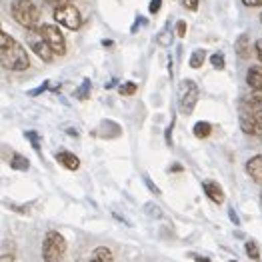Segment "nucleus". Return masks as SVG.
Listing matches in <instances>:
<instances>
[{
  "label": "nucleus",
  "instance_id": "1",
  "mask_svg": "<svg viewBox=\"0 0 262 262\" xmlns=\"http://www.w3.org/2000/svg\"><path fill=\"white\" fill-rule=\"evenodd\" d=\"M0 60L2 68H8L12 72H24L30 66V58L24 48L4 30L0 32Z\"/></svg>",
  "mask_w": 262,
  "mask_h": 262
},
{
  "label": "nucleus",
  "instance_id": "2",
  "mask_svg": "<svg viewBox=\"0 0 262 262\" xmlns=\"http://www.w3.org/2000/svg\"><path fill=\"white\" fill-rule=\"evenodd\" d=\"M10 14L20 26L32 30L40 22V8L32 0H12L10 2Z\"/></svg>",
  "mask_w": 262,
  "mask_h": 262
},
{
  "label": "nucleus",
  "instance_id": "3",
  "mask_svg": "<svg viewBox=\"0 0 262 262\" xmlns=\"http://www.w3.org/2000/svg\"><path fill=\"white\" fill-rule=\"evenodd\" d=\"M66 254H68V242L64 236L56 230L46 232L42 241L44 262H66Z\"/></svg>",
  "mask_w": 262,
  "mask_h": 262
},
{
  "label": "nucleus",
  "instance_id": "4",
  "mask_svg": "<svg viewBox=\"0 0 262 262\" xmlns=\"http://www.w3.org/2000/svg\"><path fill=\"white\" fill-rule=\"evenodd\" d=\"M198 86L194 80H182L180 86H178V108L184 116L192 114V110L196 106L198 102Z\"/></svg>",
  "mask_w": 262,
  "mask_h": 262
},
{
  "label": "nucleus",
  "instance_id": "5",
  "mask_svg": "<svg viewBox=\"0 0 262 262\" xmlns=\"http://www.w3.org/2000/svg\"><path fill=\"white\" fill-rule=\"evenodd\" d=\"M54 20L58 22L60 26L68 28V30H78L82 26V16H80L78 8L72 6L70 2L64 4V6L54 8Z\"/></svg>",
  "mask_w": 262,
  "mask_h": 262
},
{
  "label": "nucleus",
  "instance_id": "6",
  "mask_svg": "<svg viewBox=\"0 0 262 262\" xmlns=\"http://www.w3.org/2000/svg\"><path fill=\"white\" fill-rule=\"evenodd\" d=\"M26 42H28V46H30L32 52H36V56H38L40 60H44V62H52V58H54V50L50 48V44L46 42V38L40 34V30H38V32L28 30V34H26Z\"/></svg>",
  "mask_w": 262,
  "mask_h": 262
},
{
  "label": "nucleus",
  "instance_id": "7",
  "mask_svg": "<svg viewBox=\"0 0 262 262\" xmlns=\"http://www.w3.org/2000/svg\"><path fill=\"white\" fill-rule=\"evenodd\" d=\"M40 34L46 38V42L50 44V48L54 50V54H58V56L66 54V40L56 24H42L40 26Z\"/></svg>",
  "mask_w": 262,
  "mask_h": 262
},
{
  "label": "nucleus",
  "instance_id": "8",
  "mask_svg": "<svg viewBox=\"0 0 262 262\" xmlns=\"http://www.w3.org/2000/svg\"><path fill=\"white\" fill-rule=\"evenodd\" d=\"M246 174L250 176L256 184H262V154L252 156V158L246 162Z\"/></svg>",
  "mask_w": 262,
  "mask_h": 262
},
{
  "label": "nucleus",
  "instance_id": "9",
  "mask_svg": "<svg viewBox=\"0 0 262 262\" xmlns=\"http://www.w3.org/2000/svg\"><path fill=\"white\" fill-rule=\"evenodd\" d=\"M56 160L68 168V170H78V166H80V160H78V156L72 152H66V150H60V152L56 154Z\"/></svg>",
  "mask_w": 262,
  "mask_h": 262
},
{
  "label": "nucleus",
  "instance_id": "10",
  "mask_svg": "<svg viewBox=\"0 0 262 262\" xmlns=\"http://www.w3.org/2000/svg\"><path fill=\"white\" fill-rule=\"evenodd\" d=\"M246 82L252 90H262V66H250L248 68Z\"/></svg>",
  "mask_w": 262,
  "mask_h": 262
},
{
  "label": "nucleus",
  "instance_id": "11",
  "mask_svg": "<svg viewBox=\"0 0 262 262\" xmlns=\"http://www.w3.org/2000/svg\"><path fill=\"white\" fill-rule=\"evenodd\" d=\"M204 186V192H206V196L210 198L212 202H216V204H222L224 202V192H222V188H220L216 182H204L202 184Z\"/></svg>",
  "mask_w": 262,
  "mask_h": 262
},
{
  "label": "nucleus",
  "instance_id": "12",
  "mask_svg": "<svg viewBox=\"0 0 262 262\" xmlns=\"http://www.w3.org/2000/svg\"><path fill=\"white\" fill-rule=\"evenodd\" d=\"M262 110V90H254L244 100V112H260Z\"/></svg>",
  "mask_w": 262,
  "mask_h": 262
},
{
  "label": "nucleus",
  "instance_id": "13",
  "mask_svg": "<svg viewBox=\"0 0 262 262\" xmlns=\"http://www.w3.org/2000/svg\"><path fill=\"white\" fill-rule=\"evenodd\" d=\"M88 262H114V254H112L108 246H98V248L92 250Z\"/></svg>",
  "mask_w": 262,
  "mask_h": 262
},
{
  "label": "nucleus",
  "instance_id": "14",
  "mask_svg": "<svg viewBox=\"0 0 262 262\" xmlns=\"http://www.w3.org/2000/svg\"><path fill=\"white\" fill-rule=\"evenodd\" d=\"M210 132H212V126H210V122H196V126H194V134H196V138H208L210 136Z\"/></svg>",
  "mask_w": 262,
  "mask_h": 262
},
{
  "label": "nucleus",
  "instance_id": "15",
  "mask_svg": "<svg viewBox=\"0 0 262 262\" xmlns=\"http://www.w3.org/2000/svg\"><path fill=\"white\" fill-rule=\"evenodd\" d=\"M10 166H12L14 170H28L30 162H28L24 156H20V154H14V156H12V160H10Z\"/></svg>",
  "mask_w": 262,
  "mask_h": 262
},
{
  "label": "nucleus",
  "instance_id": "16",
  "mask_svg": "<svg viewBox=\"0 0 262 262\" xmlns=\"http://www.w3.org/2000/svg\"><path fill=\"white\" fill-rule=\"evenodd\" d=\"M244 250H246V254H248V258H252V260H260V250H258V246H256V242L248 241L244 244Z\"/></svg>",
  "mask_w": 262,
  "mask_h": 262
},
{
  "label": "nucleus",
  "instance_id": "17",
  "mask_svg": "<svg viewBox=\"0 0 262 262\" xmlns=\"http://www.w3.org/2000/svg\"><path fill=\"white\" fill-rule=\"evenodd\" d=\"M236 52L241 58H246L248 56V36H241L236 40Z\"/></svg>",
  "mask_w": 262,
  "mask_h": 262
},
{
  "label": "nucleus",
  "instance_id": "18",
  "mask_svg": "<svg viewBox=\"0 0 262 262\" xmlns=\"http://www.w3.org/2000/svg\"><path fill=\"white\" fill-rule=\"evenodd\" d=\"M202 62H204V50L192 52V56H190V68H200Z\"/></svg>",
  "mask_w": 262,
  "mask_h": 262
},
{
  "label": "nucleus",
  "instance_id": "19",
  "mask_svg": "<svg viewBox=\"0 0 262 262\" xmlns=\"http://www.w3.org/2000/svg\"><path fill=\"white\" fill-rule=\"evenodd\" d=\"M122 96H130V94H134L136 92V84L134 82H124L122 86H120V90H118Z\"/></svg>",
  "mask_w": 262,
  "mask_h": 262
},
{
  "label": "nucleus",
  "instance_id": "20",
  "mask_svg": "<svg viewBox=\"0 0 262 262\" xmlns=\"http://www.w3.org/2000/svg\"><path fill=\"white\" fill-rule=\"evenodd\" d=\"M210 64L214 66V68H224V56H222V54H212V56H210Z\"/></svg>",
  "mask_w": 262,
  "mask_h": 262
},
{
  "label": "nucleus",
  "instance_id": "21",
  "mask_svg": "<svg viewBox=\"0 0 262 262\" xmlns=\"http://www.w3.org/2000/svg\"><path fill=\"white\" fill-rule=\"evenodd\" d=\"M182 4H184L188 10H196L198 8V0H182Z\"/></svg>",
  "mask_w": 262,
  "mask_h": 262
},
{
  "label": "nucleus",
  "instance_id": "22",
  "mask_svg": "<svg viewBox=\"0 0 262 262\" xmlns=\"http://www.w3.org/2000/svg\"><path fill=\"white\" fill-rule=\"evenodd\" d=\"M176 32H178V36H184V34H186V22H178V24H176Z\"/></svg>",
  "mask_w": 262,
  "mask_h": 262
},
{
  "label": "nucleus",
  "instance_id": "23",
  "mask_svg": "<svg viewBox=\"0 0 262 262\" xmlns=\"http://www.w3.org/2000/svg\"><path fill=\"white\" fill-rule=\"evenodd\" d=\"M46 4H50V6L58 8V6H64V4H68V0H46Z\"/></svg>",
  "mask_w": 262,
  "mask_h": 262
},
{
  "label": "nucleus",
  "instance_id": "24",
  "mask_svg": "<svg viewBox=\"0 0 262 262\" xmlns=\"http://www.w3.org/2000/svg\"><path fill=\"white\" fill-rule=\"evenodd\" d=\"M160 2H162V0H152V4H150V12H152V14H156V12L160 10Z\"/></svg>",
  "mask_w": 262,
  "mask_h": 262
},
{
  "label": "nucleus",
  "instance_id": "25",
  "mask_svg": "<svg viewBox=\"0 0 262 262\" xmlns=\"http://www.w3.org/2000/svg\"><path fill=\"white\" fill-rule=\"evenodd\" d=\"M254 46H256V56H258V60L262 62V38L256 44H254Z\"/></svg>",
  "mask_w": 262,
  "mask_h": 262
},
{
  "label": "nucleus",
  "instance_id": "26",
  "mask_svg": "<svg viewBox=\"0 0 262 262\" xmlns=\"http://www.w3.org/2000/svg\"><path fill=\"white\" fill-rule=\"evenodd\" d=\"M246 6H262V0H242Z\"/></svg>",
  "mask_w": 262,
  "mask_h": 262
},
{
  "label": "nucleus",
  "instance_id": "27",
  "mask_svg": "<svg viewBox=\"0 0 262 262\" xmlns=\"http://www.w3.org/2000/svg\"><path fill=\"white\" fill-rule=\"evenodd\" d=\"M0 262H14V258H12V254H2V260Z\"/></svg>",
  "mask_w": 262,
  "mask_h": 262
},
{
  "label": "nucleus",
  "instance_id": "28",
  "mask_svg": "<svg viewBox=\"0 0 262 262\" xmlns=\"http://www.w3.org/2000/svg\"><path fill=\"white\" fill-rule=\"evenodd\" d=\"M192 258L196 262H212V260H208V258H204V256H198V254H192Z\"/></svg>",
  "mask_w": 262,
  "mask_h": 262
},
{
  "label": "nucleus",
  "instance_id": "29",
  "mask_svg": "<svg viewBox=\"0 0 262 262\" xmlns=\"http://www.w3.org/2000/svg\"><path fill=\"white\" fill-rule=\"evenodd\" d=\"M230 262H236V260H230Z\"/></svg>",
  "mask_w": 262,
  "mask_h": 262
},
{
  "label": "nucleus",
  "instance_id": "30",
  "mask_svg": "<svg viewBox=\"0 0 262 262\" xmlns=\"http://www.w3.org/2000/svg\"><path fill=\"white\" fill-rule=\"evenodd\" d=\"M76 262H82V260H76Z\"/></svg>",
  "mask_w": 262,
  "mask_h": 262
},
{
  "label": "nucleus",
  "instance_id": "31",
  "mask_svg": "<svg viewBox=\"0 0 262 262\" xmlns=\"http://www.w3.org/2000/svg\"><path fill=\"white\" fill-rule=\"evenodd\" d=\"M260 138H262V134H260Z\"/></svg>",
  "mask_w": 262,
  "mask_h": 262
}]
</instances>
